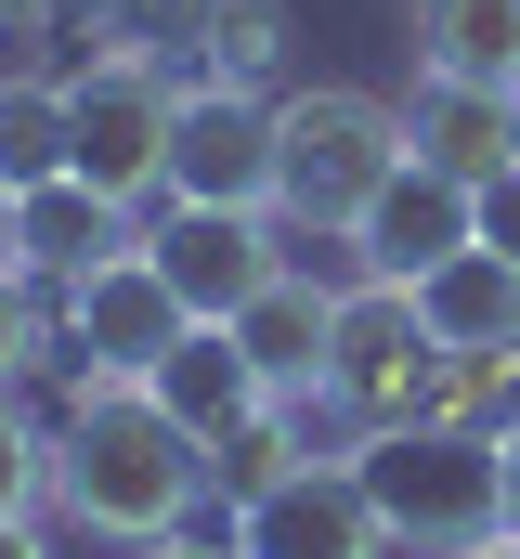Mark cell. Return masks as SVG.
Returning <instances> with one entry per match:
<instances>
[{"label": "cell", "mask_w": 520, "mask_h": 559, "mask_svg": "<svg viewBox=\"0 0 520 559\" xmlns=\"http://www.w3.org/2000/svg\"><path fill=\"white\" fill-rule=\"evenodd\" d=\"M196 481H209V442L169 417L143 378H79V404L52 429V508L105 547H156L196 521Z\"/></svg>", "instance_id": "1"}, {"label": "cell", "mask_w": 520, "mask_h": 559, "mask_svg": "<svg viewBox=\"0 0 520 559\" xmlns=\"http://www.w3.org/2000/svg\"><path fill=\"white\" fill-rule=\"evenodd\" d=\"M403 156H416L403 105H378V92H339V79L286 92V105H273V222H286L299 248H339V235L365 222V195H378Z\"/></svg>", "instance_id": "2"}, {"label": "cell", "mask_w": 520, "mask_h": 559, "mask_svg": "<svg viewBox=\"0 0 520 559\" xmlns=\"http://www.w3.org/2000/svg\"><path fill=\"white\" fill-rule=\"evenodd\" d=\"M352 468L378 495L390 547L456 559V547H482V534H508V442L495 429H365Z\"/></svg>", "instance_id": "3"}, {"label": "cell", "mask_w": 520, "mask_h": 559, "mask_svg": "<svg viewBox=\"0 0 520 559\" xmlns=\"http://www.w3.org/2000/svg\"><path fill=\"white\" fill-rule=\"evenodd\" d=\"M169 118H182V79L118 39V52H92V66L66 79V169L105 182L118 209H143V195L169 182Z\"/></svg>", "instance_id": "4"}, {"label": "cell", "mask_w": 520, "mask_h": 559, "mask_svg": "<svg viewBox=\"0 0 520 559\" xmlns=\"http://www.w3.org/2000/svg\"><path fill=\"white\" fill-rule=\"evenodd\" d=\"M169 209H273V105L235 79H182L169 118Z\"/></svg>", "instance_id": "5"}, {"label": "cell", "mask_w": 520, "mask_h": 559, "mask_svg": "<svg viewBox=\"0 0 520 559\" xmlns=\"http://www.w3.org/2000/svg\"><path fill=\"white\" fill-rule=\"evenodd\" d=\"M235 547L248 559H390V521H378L352 455H312V468L235 495Z\"/></svg>", "instance_id": "6"}, {"label": "cell", "mask_w": 520, "mask_h": 559, "mask_svg": "<svg viewBox=\"0 0 520 559\" xmlns=\"http://www.w3.org/2000/svg\"><path fill=\"white\" fill-rule=\"evenodd\" d=\"M352 248V274H390V286H429L456 248H482V182H456V169H429V156H403L378 195H365V222L339 235Z\"/></svg>", "instance_id": "7"}, {"label": "cell", "mask_w": 520, "mask_h": 559, "mask_svg": "<svg viewBox=\"0 0 520 559\" xmlns=\"http://www.w3.org/2000/svg\"><path fill=\"white\" fill-rule=\"evenodd\" d=\"M273 235H286L273 209H169V222L143 235V261L169 274V299H182L196 325H235L260 286L286 274V248H273Z\"/></svg>", "instance_id": "8"}, {"label": "cell", "mask_w": 520, "mask_h": 559, "mask_svg": "<svg viewBox=\"0 0 520 559\" xmlns=\"http://www.w3.org/2000/svg\"><path fill=\"white\" fill-rule=\"evenodd\" d=\"M416 365H429V312H416V286H390V274H339L326 404H352L365 429H390V417H403V391H416Z\"/></svg>", "instance_id": "9"}, {"label": "cell", "mask_w": 520, "mask_h": 559, "mask_svg": "<svg viewBox=\"0 0 520 559\" xmlns=\"http://www.w3.org/2000/svg\"><path fill=\"white\" fill-rule=\"evenodd\" d=\"M182 325H196V312L169 299V274H156L143 248L66 286V352H79V378H156V352H169Z\"/></svg>", "instance_id": "10"}, {"label": "cell", "mask_w": 520, "mask_h": 559, "mask_svg": "<svg viewBox=\"0 0 520 559\" xmlns=\"http://www.w3.org/2000/svg\"><path fill=\"white\" fill-rule=\"evenodd\" d=\"M143 391H156L169 417L196 429V442H235L260 404H286V391H273V378L248 365V338H235V325H182V338L156 352V378H143Z\"/></svg>", "instance_id": "11"}, {"label": "cell", "mask_w": 520, "mask_h": 559, "mask_svg": "<svg viewBox=\"0 0 520 559\" xmlns=\"http://www.w3.org/2000/svg\"><path fill=\"white\" fill-rule=\"evenodd\" d=\"M235 338H248V365L273 378V391H286V404H326V352H339V286L286 261V274H273L248 312H235Z\"/></svg>", "instance_id": "12"}, {"label": "cell", "mask_w": 520, "mask_h": 559, "mask_svg": "<svg viewBox=\"0 0 520 559\" xmlns=\"http://www.w3.org/2000/svg\"><path fill=\"white\" fill-rule=\"evenodd\" d=\"M130 248H143V235H130V209L105 182H79V169L26 182V274L79 286V274H105V261H130Z\"/></svg>", "instance_id": "13"}, {"label": "cell", "mask_w": 520, "mask_h": 559, "mask_svg": "<svg viewBox=\"0 0 520 559\" xmlns=\"http://www.w3.org/2000/svg\"><path fill=\"white\" fill-rule=\"evenodd\" d=\"M416 79L520 105V0H416Z\"/></svg>", "instance_id": "14"}, {"label": "cell", "mask_w": 520, "mask_h": 559, "mask_svg": "<svg viewBox=\"0 0 520 559\" xmlns=\"http://www.w3.org/2000/svg\"><path fill=\"white\" fill-rule=\"evenodd\" d=\"M403 131H416V156H429V169H456V182H495V169H520V105H508V92H456V79H416Z\"/></svg>", "instance_id": "15"}, {"label": "cell", "mask_w": 520, "mask_h": 559, "mask_svg": "<svg viewBox=\"0 0 520 559\" xmlns=\"http://www.w3.org/2000/svg\"><path fill=\"white\" fill-rule=\"evenodd\" d=\"M416 312H429V338L495 352V338H520V261H508V248H456L442 274L416 286Z\"/></svg>", "instance_id": "16"}, {"label": "cell", "mask_w": 520, "mask_h": 559, "mask_svg": "<svg viewBox=\"0 0 520 559\" xmlns=\"http://www.w3.org/2000/svg\"><path fill=\"white\" fill-rule=\"evenodd\" d=\"M66 169V79H0V182H52Z\"/></svg>", "instance_id": "17"}, {"label": "cell", "mask_w": 520, "mask_h": 559, "mask_svg": "<svg viewBox=\"0 0 520 559\" xmlns=\"http://www.w3.org/2000/svg\"><path fill=\"white\" fill-rule=\"evenodd\" d=\"M273 66H286V0H222V13H209L196 79H235V92H260Z\"/></svg>", "instance_id": "18"}, {"label": "cell", "mask_w": 520, "mask_h": 559, "mask_svg": "<svg viewBox=\"0 0 520 559\" xmlns=\"http://www.w3.org/2000/svg\"><path fill=\"white\" fill-rule=\"evenodd\" d=\"M286 468H312L299 455V404H260L235 442H209V481H235V495H260V481H286Z\"/></svg>", "instance_id": "19"}, {"label": "cell", "mask_w": 520, "mask_h": 559, "mask_svg": "<svg viewBox=\"0 0 520 559\" xmlns=\"http://www.w3.org/2000/svg\"><path fill=\"white\" fill-rule=\"evenodd\" d=\"M39 495H52V429L0 391V521H39Z\"/></svg>", "instance_id": "20"}, {"label": "cell", "mask_w": 520, "mask_h": 559, "mask_svg": "<svg viewBox=\"0 0 520 559\" xmlns=\"http://www.w3.org/2000/svg\"><path fill=\"white\" fill-rule=\"evenodd\" d=\"M209 13H222V0H118L105 26H118L130 52H156V66H169V52H209Z\"/></svg>", "instance_id": "21"}, {"label": "cell", "mask_w": 520, "mask_h": 559, "mask_svg": "<svg viewBox=\"0 0 520 559\" xmlns=\"http://www.w3.org/2000/svg\"><path fill=\"white\" fill-rule=\"evenodd\" d=\"M39 352H66V325H39V299L26 286H0V391H26V365Z\"/></svg>", "instance_id": "22"}, {"label": "cell", "mask_w": 520, "mask_h": 559, "mask_svg": "<svg viewBox=\"0 0 520 559\" xmlns=\"http://www.w3.org/2000/svg\"><path fill=\"white\" fill-rule=\"evenodd\" d=\"M482 248H508V261H520V169L482 182Z\"/></svg>", "instance_id": "23"}, {"label": "cell", "mask_w": 520, "mask_h": 559, "mask_svg": "<svg viewBox=\"0 0 520 559\" xmlns=\"http://www.w3.org/2000/svg\"><path fill=\"white\" fill-rule=\"evenodd\" d=\"M0 286H26V195L0 182Z\"/></svg>", "instance_id": "24"}, {"label": "cell", "mask_w": 520, "mask_h": 559, "mask_svg": "<svg viewBox=\"0 0 520 559\" xmlns=\"http://www.w3.org/2000/svg\"><path fill=\"white\" fill-rule=\"evenodd\" d=\"M13 13H26V26H52V39H66V26H79V13H118V0H13Z\"/></svg>", "instance_id": "25"}, {"label": "cell", "mask_w": 520, "mask_h": 559, "mask_svg": "<svg viewBox=\"0 0 520 559\" xmlns=\"http://www.w3.org/2000/svg\"><path fill=\"white\" fill-rule=\"evenodd\" d=\"M143 559H248V547H235V534H222V547H209V534H156Z\"/></svg>", "instance_id": "26"}, {"label": "cell", "mask_w": 520, "mask_h": 559, "mask_svg": "<svg viewBox=\"0 0 520 559\" xmlns=\"http://www.w3.org/2000/svg\"><path fill=\"white\" fill-rule=\"evenodd\" d=\"M0 559H52V534L39 521H0Z\"/></svg>", "instance_id": "27"}, {"label": "cell", "mask_w": 520, "mask_h": 559, "mask_svg": "<svg viewBox=\"0 0 520 559\" xmlns=\"http://www.w3.org/2000/svg\"><path fill=\"white\" fill-rule=\"evenodd\" d=\"M456 559H520V521H508V534H482V547H456Z\"/></svg>", "instance_id": "28"}, {"label": "cell", "mask_w": 520, "mask_h": 559, "mask_svg": "<svg viewBox=\"0 0 520 559\" xmlns=\"http://www.w3.org/2000/svg\"><path fill=\"white\" fill-rule=\"evenodd\" d=\"M508 521H520V429H508Z\"/></svg>", "instance_id": "29"}]
</instances>
